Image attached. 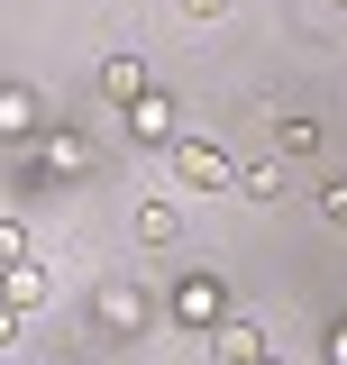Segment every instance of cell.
Wrapping results in <instances>:
<instances>
[{"label": "cell", "instance_id": "obj_19", "mask_svg": "<svg viewBox=\"0 0 347 365\" xmlns=\"http://www.w3.org/2000/svg\"><path fill=\"white\" fill-rule=\"evenodd\" d=\"M338 9H347V0H338Z\"/></svg>", "mask_w": 347, "mask_h": 365}, {"label": "cell", "instance_id": "obj_3", "mask_svg": "<svg viewBox=\"0 0 347 365\" xmlns=\"http://www.w3.org/2000/svg\"><path fill=\"white\" fill-rule=\"evenodd\" d=\"M174 319H183V329H219V319H228V292H219L211 274H183V283H174Z\"/></svg>", "mask_w": 347, "mask_h": 365}, {"label": "cell", "instance_id": "obj_13", "mask_svg": "<svg viewBox=\"0 0 347 365\" xmlns=\"http://www.w3.org/2000/svg\"><path fill=\"white\" fill-rule=\"evenodd\" d=\"M19 256H28V228H19V220H0V265H19Z\"/></svg>", "mask_w": 347, "mask_h": 365}, {"label": "cell", "instance_id": "obj_9", "mask_svg": "<svg viewBox=\"0 0 347 365\" xmlns=\"http://www.w3.org/2000/svg\"><path fill=\"white\" fill-rule=\"evenodd\" d=\"M0 137H37V91L28 83H0Z\"/></svg>", "mask_w": 347, "mask_h": 365}, {"label": "cell", "instance_id": "obj_12", "mask_svg": "<svg viewBox=\"0 0 347 365\" xmlns=\"http://www.w3.org/2000/svg\"><path fill=\"white\" fill-rule=\"evenodd\" d=\"M137 237H146V247H174V237H183V210H174V201H137Z\"/></svg>", "mask_w": 347, "mask_h": 365}, {"label": "cell", "instance_id": "obj_14", "mask_svg": "<svg viewBox=\"0 0 347 365\" xmlns=\"http://www.w3.org/2000/svg\"><path fill=\"white\" fill-rule=\"evenodd\" d=\"M320 220H329V228H347V182H329V192H320Z\"/></svg>", "mask_w": 347, "mask_h": 365}, {"label": "cell", "instance_id": "obj_17", "mask_svg": "<svg viewBox=\"0 0 347 365\" xmlns=\"http://www.w3.org/2000/svg\"><path fill=\"white\" fill-rule=\"evenodd\" d=\"M9 338H19V311H9V302H0V347H9Z\"/></svg>", "mask_w": 347, "mask_h": 365}, {"label": "cell", "instance_id": "obj_16", "mask_svg": "<svg viewBox=\"0 0 347 365\" xmlns=\"http://www.w3.org/2000/svg\"><path fill=\"white\" fill-rule=\"evenodd\" d=\"M183 9H192V19H201V28H211V19H219V9H228V0H183Z\"/></svg>", "mask_w": 347, "mask_h": 365}, {"label": "cell", "instance_id": "obj_5", "mask_svg": "<svg viewBox=\"0 0 347 365\" xmlns=\"http://www.w3.org/2000/svg\"><path fill=\"white\" fill-rule=\"evenodd\" d=\"M211 338H219V365H265V356H274V338H265V319H238V311L219 319Z\"/></svg>", "mask_w": 347, "mask_h": 365}, {"label": "cell", "instance_id": "obj_11", "mask_svg": "<svg viewBox=\"0 0 347 365\" xmlns=\"http://www.w3.org/2000/svg\"><path fill=\"white\" fill-rule=\"evenodd\" d=\"M46 165H55V174H83V165H91V137L83 128H46Z\"/></svg>", "mask_w": 347, "mask_h": 365}, {"label": "cell", "instance_id": "obj_4", "mask_svg": "<svg viewBox=\"0 0 347 365\" xmlns=\"http://www.w3.org/2000/svg\"><path fill=\"white\" fill-rule=\"evenodd\" d=\"M119 128H129V146H174V101L165 91H146V101H129V110H119Z\"/></svg>", "mask_w": 347, "mask_h": 365}, {"label": "cell", "instance_id": "obj_6", "mask_svg": "<svg viewBox=\"0 0 347 365\" xmlns=\"http://www.w3.org/2000/svg\"><path fill=\"white\" fill-rule=\"evenodd\" d=\"M146 55H129V46H119V55H101V101H119V110H129V101H146Z\"/></svg>", "mask_w": 347, "mask_h": 365}, {"label": "cell", "instance_id": "obj_2", "mask_svg": "<svg viewBox=\"0 0 347 365\" xmlns=\"http://www.w3.org/2000/svg\"><path fill=\"white\" fill-rule=\"evenodd\" d=\"M91 319L129 338V329H146V319H156V292H146V283H101V292H91Z\"/></svg>", "mask_w": 347, "mask_h": 365}, {"label": "cell", "instance_id": "obj_10", "mask_svg": "<svg viewBox=\"0 0 347 365\" xmlns=\"http://www.w3.org/2000/svg\"><path fill=\"white\" fill-rule=\"evenodd\" d=\"M238 192H247L256 210H274V201L293 192V182H283V155H265V165H247V174H238Z\"/></svg>", "mask_w": 347, "mask_h": 365}, {"label": "cell", "instance_id": "obj_15", "mask_svg": "<svg viewBox=\"0 0 347 365\" xmlns=\"http://www.w3.org/2000/svg\"><path fill=\"white\" fill-rule=\"evenodd\" d=\"M320 356H329V365H347V319L329 329V347H320Z\"/></svg>", "mask_w": 347, "mask_h": 365}, {"label": "cell", "instance_id": "obj_8", "mask_svg": "<svg viewBox=\"0 0 347 365\" xmlns=\"http://www.w3.org/2000/svg\"><path fill=\"white\" fill-rule=\"evenodd\" d=\"M0 292H9V311H37V302H46V265H37V256L0 265Z\"/></svg>", "mask_w": 347, "mask_h": 365}, {"label": "cell", "instance_id": "obj_18", "mask_svg": "<svg viewBox=\"0 0 347 365\" xmlns=\"http://www.w3.org/2000/svg\"><path fill=\"white\" fill-rule=\"evenodd\" d=\"M265 365H283V356H265Z\"/></svg>", "mask_w": 347, "mask_h": 365}, {"label": "cell", "instance_id": "obj_7", "mask_svg": "<svg viewBox=\"0 0 347 365\" xmlns=\"http://www.w3.org/2000/svg\"><path fill=\"white\" fill-rule=\"evenodd\" d=\"M320 119H311V110H274V155H283V165H302V155H320Z\"/></svg>", "mask_w": 347, "mask_h": 365}, {"label": "cell", "instance_id": "obj_1", "mask_svg": "<svg viewBox=\"0 0 347 365\" xmlns=\"http://www.w3.org/2000/svg\"><path fill=\"white\" fill-rule=\"evenodd\" d=\"M165 174L183 182V192H238V165H228L219 137H174V146H165Z\"/></svg>", "mask_w": 347, "mask_h": 365}]
</instances>
